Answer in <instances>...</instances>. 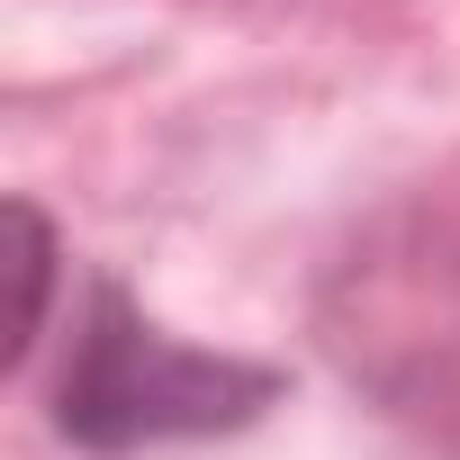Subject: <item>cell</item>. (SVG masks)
Listing matches in <instances>:
<instances>
[{
  "label": "cell",
  "instance_id": "obj_1",
  "mask_svg": "<svg viewBox=\"0 0 460 460\" xmlns=\"http://www.w3.org/2000/svg\"><path fill=\"white\" fill-rule=\"evenodd\" d=\"M307 325L352 397L460 460V154L343 226L307 289Z\"/></svg>",
  "mask_w": 460,
  "mask_h": 460
},
{
  "label": "cell",
  "instance_id": "obj_2",
  "mask_svg": "<svg viewBox=\"0 0 460 460\" xmlns=\"http://www.w3.org/2000/svg\"><path fill=\"white\" fill-rule=\"evenodd\" d=\"M262 406H280L271 361L199 352L163 334L118 280L82 289V316L64 334V379H55V433L73 451L127 460L163 442H208V433H244Z\"/></svg>",
  "mask_w": 460,
  "mask_h": 460
},
{
  "label": "cell",
  "instance_id": "obj_3",
  "mask_svg": "<svg viewBox=\"0 0 460 460\" xmlns=\"http://www.w3.org/2000/svg\"><path fill=\"white\" fill-rule=\"evenodd\" d=\"M10 235H19V316H10V370H28V352L46 343V298H55V262H64V244H55V226L37 217V199H19V208H10Z\"/></svg>",
  "mask_w": 460,
  "mask_h": 460
}]
</instances>
